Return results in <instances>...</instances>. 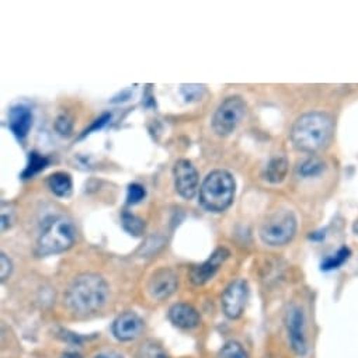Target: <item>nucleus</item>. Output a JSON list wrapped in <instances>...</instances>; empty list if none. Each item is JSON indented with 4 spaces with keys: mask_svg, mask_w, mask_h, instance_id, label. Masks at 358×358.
Segmentation results:
<instances>
[{
    "mask_svg": "<svg viewBox=\"0 0 358 358\" xmlns=\"http://www.w3.org/2000/svg\"><path fill=\"white\" fill-rule=\"evenodd\" d=\"M333 132L331 117L322 111H312L295 120L291 128V141L298 150L315 155L329 146Z\"/></svg>",
    "mask_w": 358,
    "mask_h": 358,
    "instance_id": "1",
    "label": "nucleus"
},
{
    "mask_svg": "<svg viewBox=\"0 0 358 358\" xmlns=\"http://www.w3.org/2000/svg\"><path fill=\"white\" fill-rule=\"evenodd\" d=\"M108 298V285L97 274L79 275L66 292V303L71 310L87 315L101 309Z\"/></svg>",
    "mask_w": 358,
    "mask_h": 358,
    "instance_id": "2",
    "label": "nucleus"
},
{
    "mask_svg": "<svg viewBox=\"0 0 358 358\" xmlns=\"http://www.w3.org/2000/svg\"><path fill=\"white\" fill-rule=\"evenodd\" d=\"M236 194V182L228 170L217 169L211 171L200 187V204L201 207L214 214L227 211Z\"/></svg>",
    "mask_w": 358,
    "mask_h": 358,
    "instance_id": "3",
    "label": "nucleus"
},
{
    "mask_svg": "<svg viewBox=\"0 0 358 358\" xmlns=\"http://www.w3.org/2000/svg\"><path fill=\"white\" fill-rule=\"evenodd\" d=\"M76 241V229L65 217L51 218L45 225L37 242L38 256H51L66 252Z\"/></svg>",
    "mask_w": 358,
    "mask_h": 358,
    "instance_id": "4",
    "label": "nucleus"
},
{
    "mask_svg": "<svg viewBox=\"0 0 358 358\" xmlns=\"http://www.w3.org/2000/svg\"><path fill=\"white\" fill-rule=\"evenodd\" d=\"M298 228V220L294 211L288 208H281L271 213L260 227L259 235L264 245L267 246H284L289 243Z\"/></svg>",
    "mask_w": 358,
    "mask_h": 358,
    "instance_id": "5",
    "label": "nucleus"
},
{
    "mask_svg": "<svg viewBox=\"0 0 358 358\" xmlns=\"http://www.w3.org/2000/svg\"><path fill=\"white\" fill-rule=\"evenodd\" d=\"M248 106L241 96L227 97L213 117V129L220 136L231 135L246 115Z\"/></svg>",
    "mask_w": 358,
    "mask_h": 358,
    "instance_id": "6",
    "label": "nucleus"
},
{
    "mask_svg": "<svg viewBox=\"0 0 358 358\" xmlns=\"http://www.w3.org/2000/svg\"><path fill=\"white\" fill-rule=\"evenodd\" d=\"M173 178L178 196L185 200H193L196 197L200 186V174L190 160L180 159L176 162L173 167Z\"/></svg>",
    "mask_w": 358,
    "mask_h": 358,
    "instance_id": "7",
    "label": "nucleus"
},
{
    "mask_svg": "<svg viewBox=\"0 0 358 358\" xmlns=\"http://www.w3.org/2000/svg\"><path fill=\"white\" fill-rule=\"evenodd\" d=\"M285 327L288 334V341L295 354L303 357L308 352V338H306V320L302 308L298 305H291L285 313Z\"/></svg>",
    "mask_w": 358,
    "mask_h": 358,
    "instance_id": "8",
    "label": "nucleus"
},
{
    "mask_svg": "<svg viewBox=\"0 0 358 358\" xmlns=\"http://www.w3.org/2000/svg\"><path fill=\"white\" fill-rule=\"evenodd\" d=\"M249 299V285L245 280H236L228 285L222 295V309L229 319L243 315Z\"/></svg>",
    "mask_w": 358,
    "mask_h": 358,
    "instance_id": "9",
    "label": "nucleus"
},
{
    "mask_svg": "<svg viewBox=\"0 0 358 358\" xmlns=\"http://www.w3.org/2000/svg\"><path fill=\"white\" fill-rule=\"evenodd\" d=\"M178 287V278L176 273L170 268H159L153 273V275L149 280L148 291L150 296L156 301H164L169 296H171Z\"/></svg>",
    "mask_w": 358,
    "mask_h": 358,
    "instance_id": "10",
    "label": "nucleus"
},
{
    "mask_svg": "<svg viewBox=\"0 0 358 358\" xmlns=\"http://www.w3.org/2000/svg\"><path fill=\"white\" fill-rule=\"evenodd\" d=\"M229 250L225 248L217 249L203 264L194 267L190 273V280L196 285H203L208 282L221 268V266L227 262L229 257Z\"/></svg>",
    "mask_w": 358,
    "mask_h": 358,
    "instance_id": "11",
    "label": "nucleus"
},
{
    "mask_svg": "<svg viewBox=\"0 0 358 358\" xmlns=\"http://www.w3.org/2000/svg\"><path fill=\"white\" fill-rule=\"evenodd\" d=\"M143 330V322L135 312L121 313L113 323V334L120 341L135 340Z\"/></svg>",
    "mask_w": 358,
    "mask_h": 358,
    "instance_id": "12",
    "label": "nucleus"
},
{
    "mask_svg": "<svg viewBox=\"0 0 358 358\" xmlns=\"http://www.w3.org/2000/svg\"><path fill=\"white\" fill-rule=\"evenodd\" d=\"M33 127V113L26 104H17L9 111V128L19 141H24Z\"/></svg>",
    "mask_w": 358,
    "mask_h": 358,
    "instance_id": "13",
    "label": "nucleus"
},
{
    "mask_svg": "<svg viewBox=\"0 0 358 358\" xmlns=\"http://www.w3.org/2000/svg\"><path fill=\"white\" fill-rule=\"evenodd\" d=\"M169 319L170 322L183 330H192L200 326L201 317L196 308L189 303H174L169 309Z\"/></svg>",
    "mask_w": 358,
    "mask_h": 358,
    "instance_id": "14",
    "label": "nucleus"
},
{
    "mask_svg": "<svg viewBox=\"0 0 358 358\" xmlns=\"http://www.w3.org/2000/svg\"><path fill=\"white\" fill-rule=\"evenodd\" d=\"M289 162L285 156H274L263 170V178L270 185H281L288 174Z\"/></svg>",
    "mask_w": 358,
    "mask_h": 358,
    "instance_id": "15",
    "label": "nucleus"
},
{
    "mask_svg": "<svg viewBox=\"0 0 358 358\" xmlns=\"http://www.w3.org/2000/svg\"><path fill=\"white\" fill-rule=\"evenodd\" d=\"M327 173V163L317 156H309L296 166V176L302 180H316Z\"/></svg>",
    "mask_w": 358,
    "mask_h": 358,
    "instance_id": "16",
    "label": "nucleus"
},
{
    "mask_svg": "<svg viewBox=\"0 0 358 358\" xmlns=\"http://www.w3.org/2000/svg\"><path fill=\"white\" fill-rule=\"evenodd\" d=\"M47 185H48V189L51 190V193L59 199L69 197L72 193V187H73L71 174L65 173V171H57V173L51 174L48 177Z\"/></svg>",
    "mask_w": 358,
    "mask_h": 358,
    "instance_id": "17",
    "label": "nucleus"
},
{
    "mask_svg": "<svg viewBox=\"0 0 358 358\" xmlns=\"http://www.w3.org/2000/svg\"><path fill=\"white\" fill-rule=\"evenodd\" d=\"M51 163V159L38 153V152H31L30 157H29V163L24 169V171L22 173V177L24 180L27 178H33L34 176H37L38 173H41L43 170H45Z\"/></svg>",
    "mask_w": 358,
    "mask_h": 358,
    "instance_id": "18",
    "label": "nucleus"
},
{
    "mask_svg": "<svg viewBox=\"0 0 358 358\" xmlns=\"http://www.w3.org/2000/svg\"><path fill=\"white\" fill-rule=\"evenodd\" d=\"M351 256V250L347 248V246H341L340 249H337L333 255L327 256L322 264H320V268L322 271H333V270H337L340 268L344 263L348 262Z\"/></svg>",
    "mask_w": 358,
    "mask_h": 358,
    "instance_id": "19",
    "label": "nucleus"
},
{
    "mask_svg": "<svg viewBox=\"0 0 358 358\" xmlns=\"http://www.w3.org/2000/svg\"><path fill=\"white\" fill-rule=\"evenodd\" d=\"M121 225H122L124 231L128 232L134 238H141L145 232V222L128 211L122 213Z\"/></svg>",
    "mask_w": 358,
    "mask_h": 358,
    "instance_id": "20",
    "label": "nucleus"
},
{
    "mask_svg": "<svg viewBox=\"0 0 358 358\" xmlns=\"http://www.w3.org/2000/svg\"><path fill=\"white\" fill-rule=\"evenodd\" d=\"M220 358H249L246 350L238 341H228L220 351Z\"/></svg>",
    "mask_w": 358,
    "mask_h": 358,
    "instance_id": "21",
    "label": "nucleus"
},
{
    "mask_svg": "<svg viewBox=\"0 0 358 358\" xmlns=\"http://www.w3.org/2000/svg\"><path fill=\"white\" fill-rule=\"evenodd\" d=\"M139 358H169L166 351L155 341H146L139 348Z\"/></svg>",
    "mask_w": 358,
    "mask_h": 358,
    "instance_id": "22",
    "label": "nucleus"
},
{
    "mask_svg": "<svg viewBox=\"0 0 358 358\" xmlns=\"http://www.w3.org/2000/svg\"><path fill=\"white\" fill-rule=\"evenodd\" d=\"M180 92H182L185 100L187 103H192V101L201 100V97L204 96L206 87L203 85H182Z\"/></svg>",
    "mask_w": 358,
    "mask_h": 358,
    "instance_id": "23",
    "label": "nucleus"
},
{
    "mask_svg": "<svg viewBox=\"0 0 358 358\" xmlns=\"http://www.w3.org/2000/svg\"><path fill=\"white\" fill-rule=\"evenodd\" d=\"M146 196V190L143 186L138 183H132L128 186V193H127V204L128 206H136L139 204Z\"/></svg>",
    "mask_w": 358,
    "mask_h": 358,
    "instance_id": "24",
    "label": "nucleus"
},
{
    "mask_svg": "<svg viewBox=\"0 0 358 358\" xmlns=\"http://www.w3.org/2000/svg\"><path fill=\"white\" fill-rule=\"evenodd\" d=\"M55 129L62 135V136H69L73 131V122L72 118L66 114H62L57 118L55 121Z\"/></svg>",
    "mask_w": 358,
    "mask_h": 358,
    "instance_id": "25",
    "label": "nucleus"
},
{
    "mask_svg": "<svg viewBox=\"0 0 358 358\" xmlns=\"http://www.w3.org/2000/svg\"><path fill=\"white\" fill-rule=\"evenodd\" d=\"M0 266H2L0 267V280L6 281L13 271V263L5 253L0 255Z\"/></svg>",
    "mask_w": 358,
    "mask_h": 358,
    "instance_id": "26",
    "label": "nucleus"
},
{
    "mask_svg": "<svg viewBox=\"0 0 358 358\" xmlns=\"http://www.w3.org/2000/svg\"><path fill=\"white\" fill-rule=\"evenodd\" d=\"M111 120V114L110 113H104L103 115H100L89 128H86L85 131H83V134L80 135V138H85L86 135H89V134H92L93 131H97V129H101L108 121Z\"/></svg>",
    "mask_w": 358,
    "mask_h": 358,
    "instance_id": "27",
    "label": "nucleus"
},
{
    "mask_svg": "<svg viewBox=\"0 0 358 358\" xmlns=\"http://www.w3.org/2000/svg\"><path fill=\"white\" fill-rule=\"evenodd\" d=\"M12 221H13V211L6 210L5 204L2 207V231L5 232L8 228L12 227Z\"/></svg>",
    "mask_w": 358,
    "mask_h": 358,
    "instance_id": "28",
    "label": "nucleus"
},
{
    "mask_svg": "<svg viewBox=\"0 0 358 358\" xmlns=\"http://www.w3.org/2000/svg\"><path fill=\"white\" fill-rule=\"evenodd\" d=\"M324 236H326L324 232H323V231H319V232L310 234V235H309V239H312V241H315V242H319V241H323Z\"/></svg>",
    "mask_w": 358,
    "mask_h": 358,
    "instance_id": "29",
    "label": "nucleus"
},
{
    "mask_svg": "<svg viewBox=\"0 0 358 358\" xmlns=\"http://www.w3.org/2000/svg\"><path fill=\"white\" fill-rule=\"evenodd\" d=\"M96 358H122V355L117 352H103V354H99Z\"/></svg>",
    "mask_w": 358,
    "mask_h": 358,
    "instance_id": "30",
    "label": "nucleus"
},
{
    "mask_svg": "<svg viewBox=\"0 0 358 358\" xmlns=\"http://www.w3.org/2000/svg\"><path fill=\"white\" fill-rule=\"evenodd\" d=\"M61 358H82V355L76 351H66V352L62 354Z\"/></svg>",
    "mask_w": 358,
    "mask_h": 358,
    "instance_id": "31",
    "label": "nucleus"
},
{
    "mask_svg": "<svg viewBox=\"0 0 358 358\" xmlns=\"http://www.w3.org/2000/svg\"><path fill=\"white\" fill-rule=\"evenodd\" d=\"M352 232L355 234V235H358V218L354 221V224H352Z\"/></svg>",
    "mask_w": 358,
    "mask_h": 358,
    "instance_id": "32",
    "label": "nucleus"
}]
</instances>
